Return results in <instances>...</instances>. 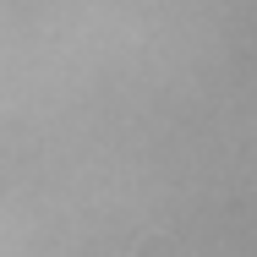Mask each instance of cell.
Wrapping results in <instances>:
<instances>
[{"label":"cell","instance_id":"1","mask_svg":"<svg viewBox=\"0 0 257 257\" xmlns=\"http://www.w3.org/2000/svg\"><path fill=\"white\" fill-rule=\"evenodd\" d=\"M143 257H170V252H164V241H154V246H143Z\"/></svg>","mask_w":257,"mask_h":257}]
</instances>
